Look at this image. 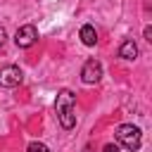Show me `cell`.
<instances>
[{
    "label": "cell",
    "instance_id": "1",
    "mask_svg": "<svg viewBox=\"0 0 152 152\" xmlns=\"http://www.w3.org/2000/svg\"><path fill=\"white\" fill-rule=\"evenodd\" d=\"M55 112H57V121H59V126L64 131H71L76 126V95L69 88H62L57 93Z\"/></svg>",
    "mask_w": 152,
    "mask_h": 152
},
{
    "label": "cell",
    "instance_id": "2",
    "mask_svg": "<svg viewBox=\"0 0 152 152\" xmlns=\"http://www.w3.org/2000/svg\"><path fill=\"white\" fill-rule=\"evenodd\" d=\"M114 135H116V140H119L128 152H135V150L140 147V142H142V131H140L138 126H133V124H121V126H116Z\"/></svg>",
    "mask_w": 152,
    "mask_h": 152
},
{
    "label": "cell",
    "instance_id": "3",
    "mask_svg": "<svg viewBox=\"0 0 152 152\" xmlns=\"http://www.w3.org/2000/svg\"><path fill=\"white\" fill-rule=\"evenodd\" d=\"M21 81H24V74H21L19 66L7 64V66L0 69V88H17Z\"/></svg>",
    "mask_w": 152,
    "mask_h": 152
},
{
    "label": "cell",
    "instance_id": "4",
    "mask_svg": "<svg viewBox=\"0 0 152 152\" xmlns=\"http://www.w3.org/2000/svg\"><path fill=\"white\" fill-rule=\"evenodd\" d=\"M36 40H38V28H36L33 24H24V26H19L17 33H14L17 48H31Z\"/></svg>",
    "mask_w": 152,
    "mask_h": 152
},
{
    "label": "cell",
    "instance_id": "5",
    "mask_svg": "<svg viewBox=\"0 0 152 152\" xmlns=\"http://www.w3.org/2000/svg\"><path fill=\"white\" fill-rule=\"evenodd\" d=\"M100 78H102V64H100L97 59H88V62L83 64V69H81V81L88 83V86H93V83H97Z\"/></svg>",
    "mask_w": 152,
    "mask_h": 152
},
{
    "label": "cell",
    "instance_id": "6",
    "mask_svg": "<svg viewBox=\"0 0 152 152\" xmlns=\"http://www.w3.org/2000/svg\"><path fill=\"white\" fill-rule=\"evenodd\" d=\"M119 57H121V59H128V62L138 57V45H135L133 38H126V40L119 45Z\"/></svg>",
    "mask_w": 152,
    "mask_h": 152
},
{
    "label": "cell",
    "instance_id": "7",
    "mask_svg": "<svg viewBox=\"0 0 152 152\" xmlns=\"http://www.w3.org/2000/svg\"><path fill=\"white\" fill-rule=\"evenodd\" d=\"M81 43H83V45H88V48H93V45L97 43V33H95V28H93L90 24L81 26Z\"/></svg>",
    "mask_w": 152,
    "mask_h": 152
},
{
    "label": "cell",
    "instance_id": "8",
    "mask_svg": "<svg viewBox=\"0 0 152 152\" xmlns=\"http://www.w3.org/2000/svg\"><path fill=\"white\" fill-rule=\"evenodd\" d=\"M26 152H50V150H48V145H43V142H38V140H33V142H28Z\"/></svg>",
    "mask_w": 152,
    "mask_h": 152
},
{
    "label": "cell",
    "instance_id": "9",
    "mask_svg": "<svg viewBox=\"0 0 152 152\" xmlns=\"http://www.w3.org/2000/svg\"><path fill=\"white\" fill-rule=\"evenodd\" d=\"M102 152H119V145H112V142H109V145H104Z\"/></svg>",
    "mask_w": 152,
    "mask_h": 152
},
{
    "label": "cell",
    "instance_id": "10",
    "mask_svg": "<svg viewBox=\"0 0 152 152\" xmlns=\"http://www.w3.org/2000/svg\"><path fill=\"white\" fill-rule=\"evenodd\" d=\"M145 40L152 43V26H145Z\"/></svg>",
    "mask_w": 152,
    "mask_h": 152
},
{
    "label": "cell",
    "instance_id": "11",
    "mask_svg": "<svg viewBox=\"0 0 152 152\" xmlns=\"http://www.w3.org/2000/svg\"><path fill=\"white\" fill-rule=\"evenodd\" d=\"M5 40H7V33H5V28H2V26H0V45H2V43H5Z\"/></svg>",
    "mask_w": 152,
    "mask_h": 152
}]
</instances>
